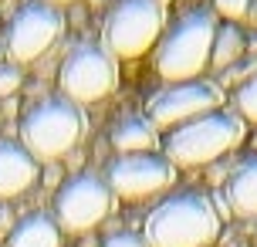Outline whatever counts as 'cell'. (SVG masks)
<instances>
[{"label":"cell","instance_id":"1","mask_svg":"<svg viewBox=\"0 0 257 247\" xmlns=\"http://www.w3.org/2000/svg\"><path fill=\"white\" fill-rule=\"evenodd\" d=\"M220 234V213L203 193H176L146 217L149 247H210Z\"/></svg>","mask_w":257,"mask_h":247},{"label":"cell","instance_id":"2","mask_svg":"<svg viewBox=\"0 0 257 247\" xmlns=\"http://www.w3.org/2000/svg\"><path fill=\"white\" fill-rule=\"evenodd\" d=\"M213 38H217V21L210 11H190L173 24L159 51H156V71L159 78L169 85H183V81H196L210 65V51H213Z\"/></svg>","mask_w":257,"mask_h":247},{"label":"cell","instance_id":"3","mask_svg":"<svg viewBox=\"0 0 257 247\" xmlns=\"http://www.w3.org/2000/svg\"><path fill=\"white\" fill-rule=\"evenodd\" d=\"M244 118L233 112H210L193 118L180 129H173L163 143V153L173 166H206L213 159L227 156L230 149L244 143Z\"/></svg>","mask_w":257,"mask_h":247},{"label":"cell","instance_id":"4","mask_svg":"<svg viewBox=\"0 0 257 247\" xmlns=\"http://www.w3.org/2000/svg\"><path fill=\"white\" fill-rule=\"evenodd\" d=\"M85 136V112L81 105L68 102V98H44L38 102L21 122V146L31 156L54 163V159L68 156Z\"/></svg>","mask_w":257,"mask_h":247},{"label":"cell","instance_id":"5","mask_svg":"<svg viewBox=\"0 0 257 247\" xmlns=\"http://www.w3.org/2000/svg\"><path fill=\"white\" fill-rule=\"evenodd\" d=\"M163 34V7L153 0H118L102 24V48L115 61H132L156 48Z\"/></svg>","mask_w":257,"mask_h":247},{"label":"cell","instance_id":"6","mask_svg":"<svg viewBox=\"0 0 257 247\" xmlns=\"http://www.w3.org/2000/svg\"><path fill=\"white\" fill-rule=\"evenodd\" d=\"M61 95L75 105L102 102L118 85V61L102 44H78L58 71Z\"/></svg>","mask_w":257,"mask_h":247},{"label":"cell","instance_id":"7","mask_svg":"<svg viewBox=\"0 0 257 247\" xmlns=\"http://www.w3.org/2000/svg\"><path fill=\"white\" fill-rule=\"evenodd\" d=\"M112 190L95 173H78L54 196V223L64 234H85L108 217Z\"/></svg>","mask_w":257,"mask_h":247},{"label":"cell","instance_id":"8","mask_svg":"<svg viewBox=\"0 0 257 247\" xmlns=\"http://www.w3.org/2000/svg\"><path fill=\"white\" fill-rule=\"evenodd\" d=\"M223 102V88L217 81H183V85H169V88L156 91L149 98V122L156 129H180L193 118H203L210 112H220Z\"/></svg>","mask_w":257,"mask_h":247},{"label":"cell","instance_id":"9","mask_svg":"<svg viewBox=\"0 0 257 247\" xmlns=\"http://www.w3.org/2000/svg\"><path fill=\"white\" fill-rule=\"evenodd\" d=\"M61 14L51 4H27L11 17V27L4 34V51L11 58V65H27L38 61L41 54L61 38Z\"/></svg>","mask_w":257,"mask_h":247},{"label":"cell","instance_id":"10","mask_svg":"<svg viewBox=\"0 0 257 247\" xmlns=\"http://www.w3.org/2000/svg\"><path fill=\"white\" fill-rule=\"evenodd\" d=\"M176 180V166L166 156L156 153H136V156H118L108 166V190L122 200H146L153 193H163L169 183Z\"/></svg>","mask_w":257,"mask_h":247},{"label":"cell","instance_id":"11","mask_svg":"<svg viewBox=\"0 0 257 247\" xmlns=\"http://www.w3.org/2000/svg\"><path fill=\"white\" fill-rule=\"evenodd\" d=\"M38 159L27 153L21 143H0V196L14 200V196L27 193L38 183Z\"/></svg>","mask_w":257,"mask_h":247},{"label":"cell","instance_id":"12","mask_svg":"<svg viewBox=\"0 0 257 247\" xmlns=\"http://www.w3.org/2000/svg\"><path fill=\"white\" fill-rule=\"evenodd\" d=\"M112 146L122 156H136V153H156L159 146V129L146 115H128L112 129Z\"/></svg>","mask_w":257,"mask_h":247},{"label":"cell","instance_id":"13","mask_svg":"<svg viewBox=\"0 0 257 247\" xmlns=\"http://www.w3.org/2000/svg\"><path fill=\"white\" fill-rule=\"evenodd\" d=\"M227 203L237 217H257V156L233 169L227 183Z\"/></svg>","mask_w":257,"mask_h":247},{"label":"cell","instance_id":"14","mask_svg":"<svg viewBox=\"0 0 257 247\" xmlns=\"http://www.w3.org/2000/svg\"><path fill=\"white\" fill-rule=\"evenodd\" d=\"M11 247H61V227L48 213H31L11 230Z\"/></svg>","mask_w":257,"mask_h":247},{"label":"cell","instance_id":"15","mask_svg":"<svg viewBox=\"0 0 257 247\" xmlns=\"http://www.w3.org/2000/svg\"><path fill=\"white\" fill-rule=\"evenodd\" d=\"M244 48H247V41H244V34H240V31H237L233 24L217 27L213 51H210V65H213V68H233L237 61H240Z\"/></svg>","mask_w":257,"mask_h":247},{"label":"cell","instance_id":"16","mask_svg":"<svg viewBox=\"0 0 257 247\" xmlns=\"http://www.w3.org/2000/svg\"><path fill=\"white\" fill-rule=\"evenodd\" d=\"M233 102H237V112H240V118H247V122H257V75H254V78H247L244 85L237 88Z\"/></svg>","mask_w":257,"mask_h":247},{"label":"cell","instance_id":"17","mask_svg":"<svg viewBox=\"0 0 257 247\" xmlns=\"http://www.w3.org/2000/svg\"><path fill=\"white\" fill-rule=\"evenodd\" d=\"M213 11L220 17H227V21H240L250 11V0H213Z\"/></svg>","mask_w":257,"mask_h":247},{"label":"cell","instance_id":"18","mask_svg":"<svg viewBox=\"0 0 257 247\" xmlns=\"http://www.w3.org/2000/svg\"><path fill=\"white\" fill-rule=\"evenodd\" d=\"M21 81H24V75H21L17 65H0V98L14 95V91L21 88Z\"/></svg>","mask_w":257,"mask_h":247},{"label":"cell","instance_id":"19","mask_svg":"<svg viewBox=\"0 0 257 247\" xmlns=\"http://www.w3.org/2000/svg\"><path fill=\"white\" fill-rule=\"evenodd\" d=\"M102 247H149V244H146V237L122 230V234H112V237H108V240H105Z\"/></svg>","mask_w":257,"mask_h":247},{"label":"cell","instance_id":"20","mask_svg":"<svg viewBox=\"0 0 257 247\" xmlns=\"http://www.w3.org/2000/svg\"><path fill=\"white\" fill-rule=\"evenodd\" d=\"M247 21L257 27V0H250V11H247Z\"/></svg>","mask_w":257,"mask_h":247},{"label":"cell","instance_id":"21","mask_svg":"<svg viewBox=\"0 0 257 247\" xmlns=\"http://www.w3.org/2000/svg\"><path fill=\"white\" fill-rule=\"evenodd\" d=\"M44 4H51V7H58V4H75V0H44Z\"/></svg>","mask_w":257,"mask_h":247},{"label":"cell","instance_id":"22","mask_svg":"<svg viewBox=\"0 0 257 247\" xmlns=\"http://www.w3.org/2000/svg\"><path fill=\"white\" fill-rule=\"evenodd\" d=\"M153 4H159V7H166V4H173V0H153Z\"/></svg>","mask_w":257,"mask_h":247},{"label":"cell","instance_id":"23","mask_svg":"<svg viewBox=\"0 0 257 247\" xmlns=\"http://www.w3.org/2000/svg\"><path fill=\"white\" fill-rule=\"evenodd\" d=\"M250 51H257V38H254V41H250Z\"/></svg>","mask_w":257,"mask_h":247}]
</instances>
